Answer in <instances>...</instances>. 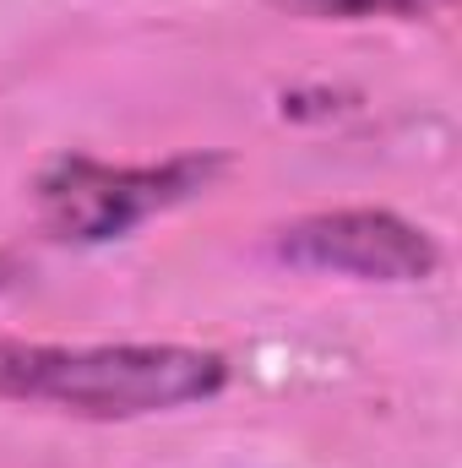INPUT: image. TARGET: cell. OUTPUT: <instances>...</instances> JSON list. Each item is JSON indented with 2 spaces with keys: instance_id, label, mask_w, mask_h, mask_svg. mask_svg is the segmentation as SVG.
Returning a JSON list of instances; mask_svg holds the SVG:
<instances>
[{
  "instance_id": "3957f363",
  "label": "cell",
  "mask_w": 462,
  "mask_h": 468,
  "mask_svg": "<svg viewBox=\"0 0 462 468\" xmlns=\"http://www.w3.org/2000/svg\"><path fill=\"white\" fill-rule=\"evenodd\" d=\"M278 256L305 272H332L359 283H425L441 267V245L419 224L386 207H338L310 213L278 229Z\"/></svg>"
},
{
  "instance_id": "6da1fadb",
  "label": "cell",
  "mask_w": 462,
  "mask_h": 468,
  "mask_svg": "<svg viewBox=\"0 0 462 468\" xmlns=\"http://www.w3.org/2000/svg\"><path fill=\"white\" fill-rule=\"evenodd\" d=\"M229 359L196 344H22L0 338V398L77 420H147L207 403Z\"/></svg>"
},
{
  "instance_id": "7a4b0ae2",
  "label": "cell",
  "mask_w": 462,
  "mask_h": 468,
  "mask_svg": "<svg viewBox=\"0 0 462 468\" xmlns=\"http://www.w3.org/2000/svg\"><path fill=\"white\" fill-rule=\"evenodd\" d=\"M224 169L218 153H185L163 164H99V158H55L38 175V213L44 229L66 245H110L136 224L191 202Z\"/></svg>"
},
{
  "instance_id": "277c9868",
  "label": "cell",
  "mask_w": 462,
  "mask_h": 468,
  "mask_svg": "<svg viewBox=\"0 0 462 468\" xmlns=\"http://www.w3.org/2000/svg\"><path fill=\"white\" fill-rule=\"evenodd\" d=\"M316 16H343V22H364V16H430L452 0H305Z\"/></svg>"
}]
</instances>
